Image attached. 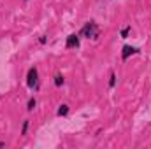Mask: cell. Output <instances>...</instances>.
Instances as JSON below:
<instances>
[{"label":"cell","mask_w":151,"mask_h":149,"mask_svg":"<svg viewBox=\"0 0 151 149\" xmlns=\"http://www.w3.org/2000/svg\"><path fill=\"white\" fill-rule=\"evenodd\" d=\"M79 35H81V39H91V40H99V37H100L99 23H95L93 19L86 21V23L81 27V30H79Z\"/></svg>","instance_id":"6da1fadb"},{"label":"cell","mask_w":151,"mask_h":149,"mask_svg":"<svg viewBox=\"0 0 151 149\" xmlns=\"http://www.w3.org/2000/svg\"><path fill=\"white\" fill-rule=\"evenodd\" d=\"M27 86H28V90H32V91H39V88H40V77H39V69L37 65H32L28 70H27Z\"/></svg>","instance_id":"7a4b0ae2"},{"label":"cell","mask_w":151,"mask_h":149,"mask_svg":"<svg viewBox=\"0 0 151 149\" xmlns=\"http://www.w3.org/2000/svg\"><path fill=\"white\" fill-rule=\"evenodd\" d=\"M135 54H141V49L139 47L130 46V44H123V47H121V62H127L128 58H132Z\"/></svg>","instance_id":"3957f363"},{"label":"cell","mask_w":151,"mask_h":149,"mask_svg":"<svg viewBox=\"0 0 151 149\" xmlns=\"http://www.w3.org/2000/svg\"><path fill=\"white\" fill-rule=\"evenodd\" d=\"M81 46V35H79V32L77 34H69L67 39H65V47L67 49H76V47H79Z\"/></svg>","instance_id":"277c9868"},{"label":"cell","mask_w":151,"mask_h":149,"mask_svg":"<svg viewBox=\"0 0 151 149\" xmlns=\"http://www.w3.org/2000/svg\"><path fill=\"white\" fill-rule=\"evenodd\" d=\"M70 114V105L69 104H60L56 109V117H67Z\"/></svg>","instance_id":"5b68a950"},{"label":"cell","mask_w":151,"mask_h":149,"mask_svg":"<svg viewBox=\"0 0 151 149\" xmlns=\"http://www.w3.org/2000/svg\"><path fill=\"white\" fill-rule=\"evenodd\" d=\"M53 84H55V88H63L65 86V77H63V74H56L55 77H53Z\"/></svg>","instance_id":"8992f818"},{"label":"cell","mask_w":151,"mask_h":149,"mask_svg":"<svg viewBox=\"0 0 151 149\" xmlns=\"http://www.w3.org/2000/svg\"><path fill=\"white\" fill-rule=\"evenodd\" d=\"M28 130H30V119L27 117V119H23V123H21L19 135H21V137H27V135H28Z\"/></svg>","instance_id":"52a82bcc"},{"label":"cell","mask_w":151,"mask_h":149,"mask_svg":"<svg viewBox=\"0 0 151 149\" xmlns=\"http://www.w3.org/2000/svg\"><path fill=\"white\" fill-rule=\"evenodd\" d=\"M130 34H132V25H125V27L119 28V37L121 39H128Z\"/></svg>","instance_id":"ba28073f"},{"label":"cell","mask_w":151,"mask_h":149,"mask_svg":"<svg viewBox=\"0 0 151 149\" xmlns=\"http://www.w3.org/2000/svg\"><path fill=\"white\" fill-rule=\"evenodd\" d=\"M35 107H37V98L32 95V97H28V100H27V111L32 112V111H35Z\"/></svg>","instance_id":"9c48e42d"},{"label":"cell","mask_w":151,"mask_h":149,"mask_svg":"<svg viewBox=\"0 0 151 149\" xmlns=\"http://www.w3.org/2000/svg\"><path fill=\"white\" fill-rule=\"evenodd\" d=\"M116 84H118V75H116V72L114 70H111V74H109V90H114L116 88Z\"/></svg>","instance_id":"30bf717a"},{"label":"cell","mask_w":151,"mask_h":149,"mask_svg":"<svg viewBox=\"0 0 151 149\" xmlns=\"http://www.w3.org/2000/svg\"><path fill=\"white\" fill-rule=\"evenodd\" d=\"M37 42H39V46H46L47 44V35H40Z\"/></svg>","instance_id":"8fae6325"},{"label":"cell","mask_w":151,"mask_h":149,"mask_svg":"<svg viewBox=\"0 0 151 149\" xmlns=\"http://www.w3.org/2000/svg\"><path fill=\"white\" fill-rule=\"evenodd\" d=\"M5 146H7V142L5 140H0V148H5Z\"/></svg>","instance_id":"7c38bea8"},{"label":"cell","mask_w":151,"mask_h":149,"mask_svg":"<svg viewBox=\"0 0 151 149\" xmlns=\"http://www.w3.org/2000/svg\"><path fill=\"white\" fill-rule=\"evenodd\" d=\"M23 2H25V4H27V2H30V0H23Z\"/></svg>","instance_id":"4fadbf2b"}]
</instances>
